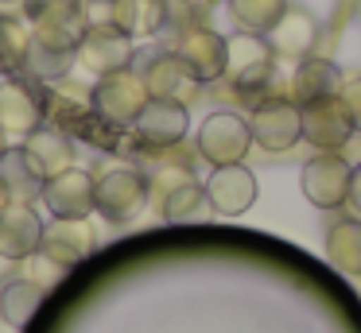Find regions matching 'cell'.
Masks as SVG:
<instances>
[{
  "instance_id": "obj_32",
  "label": "cell",
  "mask_w": 361,
  "mask_h": 333,
  "mask_svg": "<svg viewBox=\"0 0 361 333\" xmlns=\"http://www.w3.org/2000/svg\"><path fill=\"white\" fill-rule=\"evenodd\" d=\"M8 147H12V144H8V132H4V128H0V155H4V151H8Z\"/></svg>"
},
{
  "instance_id": "obj_30",
  "label": "cell",
  "mask_w": 361,
  "mask_h": 333,
  "mask_svg": "<svg viewBox=\"0 0 361 333\" xmlns=\"http://www.w3.org/2000/svg\"><path fill=\"white\" fill-rule=\"evenodd\" d=\"M338 101L345 105L353 128L361 132V74L357 70H353V74H342V82H338Z\"/></svg>"
},
{
  "instance_id": "obj_14",
  "label": "cell",
  "mask_w": 361,
  "mask_h": 333,
  "mask_svg": "<svg viewBox=\"0 0 361 333\" xmlns=\"http://www.w3.org/2000/svg\"><path fill=\"white\" fill-rule=\"evenodd\" d=\"M171 51H175V54H183V58L190 62V70H195V74L202 77V82H221V77H226L229 39H226V35H218L214 27H206V23L179 31V39H175Z\"/></svg>"
},
{
  "instance_id": "obj_21",
  "label": "cell",
  "mask_w": 361,
  "mask_h": 333,
  "mask_svg": "<svg viewBox=\"0 0 361 333\" xmlns=\"http://www.w3.org/2000/svg\"><path fill=\"white\" fill-rule=\"evenodd\" d=\"M0 186L8 190L12 201H32L35 206V198H43V178L24 155V147H8L0 155Z\"/></svg>"
},
{
  "instance_id": "obj_22",
  "label": "cell",
  "mask_w": 361,
  "mask_h": 333,
  "mask_svg": "<svg viewBox=\"0 0 361 333\" xmlns=\"http://www.w3.org/2000/svg\"><path fill=\"white\" fill-rule=\"evenodd\" d=\"M326 260L334 263L342 275H361V217H345L326 229Z\"/></svg>"
},
{
  "instance_id": "obj_35",
  "label": "cell",
  "mask_w": 361,
  "mask_h": 333,
  "mask_svg": "<svg viewBox=\"0 0 361 333\" xmlns=\"http://www.w3.org/2000/svg\"><path fill=\"white\" fill-rule=\"evenodd\" d=\"M357 20H361V0H357Z\"/></svg>"
},
{
  "instance_id": "obj_10",
  "label": "cell",
  "mask_w": 361,
  "mask_h": 333,
  "mask_svg": "<svg viewBox=\"0 0 361 333\" xmlns=\"http://www.w3.org/2000/svg\"><path fill=\"white\" fill-rule=\"evenodd\" d=\"M226 39H229L226 82H233L241 93H252L260 85H268L272 66H276V54L268 46V39L257 35V31H237V35H226Z\"/></svg>"
},
{
  "instance_id": "obj_8",
  "label": "cell",
  "mask_w": 361,
  "mask_h": 333,
  "mask_svg": "<svg viewBox=\"0 0 361 333\" xmlns=\"http://www.w3.org/2000/svg\"><path fill=\"white\" fill-rule=\"evenodd\" d=\"M144 85H148L152 97L159 101H175V105H195L202 97L206 82L190 70V62L175 51H164V54H152L148 66H144Z\"/></svg>"
},
{
  "instance_id": "obj_13",
  "label": "cell",
  "mask_w": 361,
  "mask_h": 333,
  "mask_svg": "<svg viewBox=\"0 0 361 333\" xmlns=\"http://www.w3.org/2000/svg\"><path fill=\"white\" fill-rule=\"evenodd\" d=\"M43 217L35 213L32 201H8L0 209V260L20 263L24 256L39 252L43 244Z\"/></svg>"
},
{
  "instance_id": "obj_26",
  "label": "cell",
  "mask_w": 361,
  "mask_h": 333,
  "mask_svg": "<svg viewBox=\"0 0 361 333\" xmlns=\"http://www.w3.org/2000/svg\"><path fill=\"white\" fill-rule=\"evenodd\" d=\"M288 4L291 0H226L229 20L241 31H257V35H268V27L288 12Z\"/></svg>"
},
{
  "instance_id": "obj_25",
  "label": "cell",
  "mask_w": 361,
  "mask_h": 333,
  "mask_svg": "<svg viewBox=\"0 0 361 333\" xmlns=\"http://www.w3.org/2000/svg\"><path fill=\"white\" fill-rule=\"evenodd\" d=\"M159 217L164 221H195V217H202V209H210V201H206V186L198 182V178H187V182H179L175 190H167L164 198L156 201Z\"/></svg>"
},
{
  "instance_id": "obj_18",
  "label": "cell",
  "mask_w": 361,
  "mask_h": 333,
  "mask_svg": "<svg viewBox=\"0 0 361 333\" xmlns=\"http://www.w3.org/2000/svg\"><path fill=\"white\" fill-rule=\"evenodd\" d=\"M20 147H24V155L32 159V167L39 170L43 182L55 178V175H63V170H71L74 159H78L71 132L59 128V124H39L35 132H27Z\"/></svg>"
},
{
  "instance_id": "obj_23",
  "label": "cell",
  "mask_w": 361,
  "mask_h": 333,
  "mask_svg": "<svg viewBox=\"0 0 361 333\" xmlns=\"http://www.w3.org/2000/svg\"><path fill=\"white\" fill-rule=\"evenodd\" d=\"M43 287H35V283H27V279H8V283L0 287V318L12 325V329H24L27 322L35 318V310H39V302H43Z\"/></svg>"
},
{
  "instance_id": "obj_19",
  "label": "cell",
  "mask_w": 361,
  "mask_h": 333,
  "mask_svg": "<svg viewBox=\"0 0 361 333\" xmlns=\"http://www.w3.org/2000/svg\"><path fill=\"white\" fill-rule=\"evenodd\" d=\"M338 82H342V70L330 58L311 54V58H303L295 66V74H291V101H295V105H311V101L334 97Z\"/></svg>"
},
{
  "instance_id": "obj_9",
  "label": "cell",
  "mask_w": 361,
  "mask_h": 333,
  "mask_svg": "<svg viewBox=\"0 0 361 333\" xmlns=\"http://www.w3.org/2000/svg\"><path fill=\"white\" fill-rule=\"evenodd\" d=\"M299 120H303V139L314 147V151H345L357 136L345 105L334 97L311 101V105H299Z\"/></svg>"
},
{
  "instance_id": "obj_1",
  "label": "cell",
  "mask_w": 361,
  "mask_h": 333,
  "mask_svg": "<svg viewBox=\"0 0 361 333\" xmlns=\"http://www.w3.org/2000/svg\"><path fill=\"white\" fill-rule=\"evenodd\" d=\"M148 175L128 163H109L94 175V213L109 225H128L148 209Z\"/></svg>"
},
{
  "instance_id": "obj_31",
  "label": "cell",
  "mask_w": 361,
  "mask_h": 333,
  "mask_svg": "<svg viewBox=\"0 0 361 333\" xmlns=\"http://www.w3.org/2000/svg\"><path fill=\"white\" fill-rule=\"evenodd\" d=\"M345 206L353 209V217H361V163L353 167V178H350V198H345Z\"/></svg>"
},
{
  "instance_id": "obj_24",
  "label": "cell",
  "mask_w": 361,
  "mask_h": 333,
  "mask_svg": "<svg viewBox=\"0 0 361 333\" xmlns=\"http://www.w3.org/2000/svg\"><path fill=\"white\" fill-rule=\"evenodd\" d=\"M27 46H32V23L16 15H0V74L27 70Z\"/></svg>"
},
{
  "instance_id": "obj_4",
  "label": "cell",
  "mask_w": 361,
  "mask_h": 333,
  "mask_svg": "<svg viewBox=\"0 0 361 333\" xmlns=\"http://www.w3.org/2000/svg\"><path fill=\"white\" fill-rule=\"evenodd\" d=\"M39 124H47V85L35 82L32 74H8L0 82V128L24 139Z\"/></svg>"
},
{
  "instance_id": "obj_28",
  "label": "cell",
  "mask_w": 361,
  "mask_h": 333,
  "mask_svg": "<svg viewBox=\"0 0 361 333\" xmlns=\"http://www.w3.org/2000/svg\"><path fill=\"white\" fill-rule=\"evenodd\" d=\"M16 268H20V279H27V283L43 287V291H51V287H55L59 279L66 275V268H63V263H55L47 252H32V256H24V260H20Z\"/></svg>"
},
{
  "instance_id": "obj_20",
  "label": "cell",
  "mask_w": 361,
  "mask_h": 333,
  "mask_svg": "<svg viewBox=\"0 0 361 333\" xmlns=\"http://www.w3.org/2000/svg\"><path fill=\"white\" fill-rule=\"evenodd\" d=\"M109 23L133 39H152L167 27V0H113Z\"/></svg>"
},
{
  "instance_id": "obj_27",
  "label": "cell",
  "mask_w": 361,
  "mask_h": 333,
  "mask_svg": "<svg viewBox=\"0 0 361 333\" xmlns=\"http://www.w3.org/2000/svg\"><path fill=\"white\" fill-rule=\"evenodd\" d=\"M74 66V51H63V46H51L43 43V39L32 35V46H27V74L35 77V82H59V77H66Z\"/></svg>"
},
{
  "instance_id": "obj_2",
  "label": "cell",
  "mask_w": 361,
  "mask_h": 333,
  "mask_svg": "<svg viewBox=\"0 0 361 333\" xmlns=\"http://www.w3.org/2000/svg\"><path fill=\"white\" fill-rule=\"evenodd\" d=\"M249 147H252V128L241 113H233V108L210 113L195 132V151H198V159H206L210 167L245 163Z\"/></svg>"
},
{
  "instance_id": "obj_6",
  "label": "cell",
  "mask_w": 361,
  "mask_h": 333,
  "mask_svg": "<svg viewBox=\"0 0 361 333\" xmlns=\"http://www.w3.org/2000/svg\"><path fill=\"white\" fill-rule=\"evenodd\" d=\"M133 35L117 27V23H90L86 35H82L78 51H74V62L86 70L90 77H105V74H117V70L133 66Z\"/></svg>"
},
{
  "instance_id": "obj_34",
  "label": "cell",
  "mask_w": 361,
  "mask_h": 333,
  "mask_svg": "<svg viewBox=\"0 0 361 333\" xmlns=\"http://www.w3.org/2000/svg\"><path fill=\"white\" fill-rule=\"evenodd\" d=\"M12 4H24V0H0V8H12Z\"/></svg>"
},
{
  "instance_id": "obj_15",
  "label": "cell",
  "mask_w": 361,
  "mask_h": 333,
  "mask_svg": "<svg viewBox=\"0 0 361 333\" xmlns=\"http://www.w3.org/2000/svg\"><path fill=\"white\" fill-rule=\"evenodd\" d=\"M43 206L51 217H90L94 213V170H82L74 163L71 170L43 182Z\"/></svg>"
},
{
  "instance_id": "obj_11",
  "label": "cell",
  "mask_w": 361,
  "mask_h": 333,
  "mask_svg": "<svg viewBox=\"0 0 361 333\" xmlns=\"http://www.w3.org/2000/svg\"><path fill=\"white\" fill-rule=\"evenodd\" d=\"M133 139L144 151H164V147H179L190 132V108L175 105V101H159L152 97L144 105V113L133 120Z\"/></svg>"
},
{
  "instance_id": "obj_17",
  "label": "cell",
  "mask_w": 361,
  "mask_h": 333,
  "mask_svg": "<svg viewBox=\"0 0 361 333\" xmlns=\"http://www.w3.org/2000/svg\"><path fill=\"white\" fill-rule=\"evenodd\" d=\"M264 39H268L276 58L303 62V58H311L314 43H319V20H314V12H307V8L288 4V12L268 27Z\"/></svg>"
},
{
  "instance_id": "obj_16",
  "label": "cell",
  "mask_w": 361,
  "mask_h": 333,
  "mask_svg": "<svg viewBox=\"0 0 361 333\" xmlns=\"http://www.w3.org/2000/svg\"><path fill=\"white\" fill-rule=\"evenodd\" d=\"M97 248V232L90 225V217H55V221L43 229V244L39 252H47L55 263L74 268L82 263L90 252Z\"/></svg>"
},
{
  "instance_id": "obj_7",
  "label": "cell",
  "mask_w": 361,
  "mask_h": 333,
  "mask_svg": "<svg viewBox=\"0 0 361 333\" xmlns=\"http://www.w3.org/2000/svg\"><path fill=\"white\" fill-rule=\"evenodd\" d=\"M249 128H252V144L260 151H291V147L303 139V120H299V105L291 97H264L257 101L249 116Z\"/></svg>"
},
{
  "instance_id": "obj_29",
  "label": "cell",
  "mask_w": 361,
  "mask_h": 333,
  "mask_svg": "<svg viewBox=\"0 0 361 333\" xmlns=\"http://www.w3.org/2000/svg\"><path fill=\"white\" fill-rule=\"evenodd\" d=\"M24 20L43 23V20H66V15H82V0H24Z\"/></svg>"
},
{
  "instance_id": "obj_33",
  "label": "cell",
  "mask_w": 361,
  "mask_h": 333,
  "mask_svg": "<svg viewBox=\"0 0 361 333\" xmlns=\"http://www.w3.org/2000/svg\"><path fill=\"white\" fill-rule=\"evenodd\" d=\"M8 201H12V198H8V190H4V186H0V209L8 206Z\"/></svg>"
},
{
  "instance_id": "obj_12",
  "label": "cell",
  "mask_w": 361,
  "mask_h": 333,
  "mask_svg": "<svg viewBox=\"0 0 361 333\" xmlns=\"http://www.w3.org/2000/svg\"><path fill=\"white\" fill-rule=\"evenodd\" d=\"M206 201L218 217H241L257 201V175L245 163H229V167H214L206 178Z\"/></svg>"
},
{
  "instance_id": "obj_3",
  "label": "cell",
  "mask_w": 361,
  "mask_h": 333,
  "mask_svg": "<svg viewBox=\"0 0 361 333\" xmlns=\"http://www.w3.org/2000/svg\"><path fill=\"white\" fill-rule=\"evenodd\" d=\"M148 101H152V93L144 85V74H136L133 66L94 82V113L109 128H133V120L144 113Z\"/></svg>"
},
{
  "instance_id": "obj_5",
  "label": "cell",
  "mask_w": 361,
  "mask_h": 333,
  "mask_svg": "<svg viewBox=\"0 0 361 333\" xmlns=\"http://www.w3.org/2000/svg\"><path fill=\"white\" fill-rule=\"evenodd\" d=\"M350 178H353V163L342 151H319L314 159L303 163V198L314 209H342L350 198Z\"/></svg>"
}]
</instances>
